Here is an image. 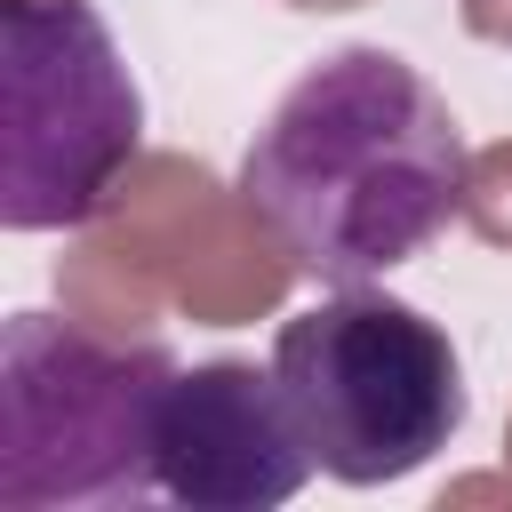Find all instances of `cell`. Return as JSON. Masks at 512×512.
Returning <instances> with one entry per match:
<instances>
[{
  "instance_id": "cell-1",
  "label": "cell",
  "mask_w": 512,
  "mask_h": 512,
  "mask_svg": "<svg viewBox=\"0 0 512 512\" xmlns=\"http://www.w3.org/2000/svg\"><path fill=\"white\" fill-rule=\"evenodd\" d=\"M464 168V128L408 56L336 48L240 152V200L296 272L360 288L448 232Z\"/></svg>"
},
{
  "instance_id": "cell-2",
  "label": "cell",
  "mask_w": 512,
  "mask_h": 512,
  "mask_svg": "<svg viewBox=\"0 0 512 512\" xmlns=\"http://www.w3.org/2000/svg\"><path fill=\"white\" fill-rule=\"evenodd\" d=\"M176 360L160 336H96L56 312L0 328V504L120 512L160 488V400Z\"/></svg>"
},
{
  "instance_id": "cell-3",
  "label": "cell",
  "mask_w": 512,
  "mask_h": 512,
  "mask_svg": "<svg viewBox=\"0 0 512 512\" xmlns=\"http://www.w3.org/2000/svg\"><path fill=\"white\" fill-rule=\"evenodd\" d=\"M272 376L320 472L344 488H384L424 472L472 416L448 328L384 296L376 280L288 312L272 336Z\"/></svg>"
},
{
  "instance_id": "cell-4",
  "label": "cell",
  "mask_w": 512,
  "mask_h": 512,
  "mask_svg": "<svg viewBox=\"0 0 512 512\" xmlns=\"http://www.w3.org/2000/svg\"><path fill=\"white\" fill-rule=\"evenodd\" d=\"M144 96L88 0H0V224L72 232L112 208Z\"/></svg>"
},
{
  "instance_id": "cell-5",
  "label": "cell",
  "mask_w": 512,
  "mask_h": 512,
  "mask_svg": "<svg viewBox=\"0 0 512 512\" xmlns=\"http://www.w3.org/2000/svg\"><path fill=\"white\" fill-rule=\"evenodd\" d=\"M152 456H160V496L192 512H272L320 472L272 360L264 368L256 360L176 368Z\"/></svg>"
}]
</instances>
